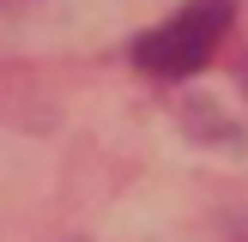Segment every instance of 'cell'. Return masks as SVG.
<instances>
[{
	"mask_svg": "<svg viewBox=\"0 0 248 242\" xmlns=\"http://www.w3.org/2000/svg\"><path fill=\"white\" fill-rule=\"evenodd\" d=\"M230 18H236V0H188L170 24H157V30H145L133 43V60L152 79H188L218 55Z\"/></svg>",
	"mask_w": 248,
	"mask_h": 242,
	"instance_id": "obj_1",
	"label": "cell"
},
{
	"mask_svg": "<svg viewBox=\"0 0 248 242\" xmlns=\"http://www.w3.org/2000/svg\"><path fill=\"white\" fill-rule=\"evenodd\" d=\"M0 6H18V0H0Z\"/></svg>",
	"mask_w": 248,
	"mask_h": 242,
	"instance_id": "obj_2",
	"label": "cell"
}]
</instances>
